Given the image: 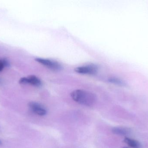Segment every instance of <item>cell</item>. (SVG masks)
I'll list each match as a JSON object with an SVG mask.
<instances>
[{
    "label": "cell",
    "instance_id": "cell-1",
    "mask_svg": "<svg viewBox=\"0 0 148 148\" xmlns=\"http://www.w3.org/2000/svg\"><path fill=\"white\" fill-rule=\"evenodd\" d=\"M71 96L75 101L87 107L94 105L97 100L95 94L83 89L74 90L71 93Z\"/></svg>",
    "mask_w": 148,
    "mask_h": 148
},
{
    "label": "cell",
    "instance_id": "cell-2",
    "mask_svg": "<svg viewBox=\"0 0 148 148\" xmlns=\"http://www.w3.org/2000/svg\"><path fill=\"white\" fill-rule=\"evenodd\" d=\"M35 61L39 63L42 64L43 66L52 70H60L62 68L61 65L59 63L55 61L49 60V59L37 58L35 59Z\"/></svg>",
    "mask_w": 148,
    "mask_h": 148
},
{
    "label": "cell",
    "instance_id": "cell-3",
    "mask_svg": "<svg viewBox=\"0 0 148 148\" xmlns=\"http://www.w3.org/2000/svg\"><path fill=\"white\" fill-rule=\"evenodd\" d=\"M98 68L94 64H89L82 67H77L75 69L77 73L83 74H94L97 72Z\"/></svg>",
    "mask_w": 148,
    "mask_h": 148
},
{
    "label": "cell",
    "instance_id": "cell-4",
    "mask_svg": "<svg viewBox=\"0 0 148 148\" xmlns=\"http://www.w3.org/2000/svg\"><path fill=\"white\" fill-rule=\"evenodd\" d=\"M21 84H30L36 87H40L42 84L41 80L34 75H30L27 77H23L19 80Z\"/></svg>",
    "mask_w": 148,
    "mask_h": 148
},
{
    "label": "cell",
    "instance_id": "cell-5",
    "mask_svg": "<svg viewBox=\"0 0 148 148\" xmlns=\"http://www.w3.org/2000/svg\"><path fill=\"white\" fill-rule=\"evenodd\" d=\"M28 105L32 112L38 115L43 116L47 114L46 109L38 103L31 102L29 103Z\"/></svg>",
    "mask_w": 148,
    "mask_h": 148
},
{
    "label": "cell",
    "instance_id": "cell-6",
    "mask_svg": "<svg viewBox=\"0 0 148 148\" xmlns=\"http://www.w3.org/2000/svg\"><path fill=\"white\" fill-rule=\"evenodd\" d=\"M124 142L131 148H140L141 147L140 142L134 139L126 138L124 139Z\"/></svg>",
    "mask_w": 148,
    "mask_h": 148
},
{
    "label": "cell",
    "instance_id": "cell-7",
    "mask_svg": "<svg viewBox=\"0 0 148 148\" xmlns=\"http://www.w3.org/2000/svg\"><path fill=\"white\" fill-rule=\"evenodd\" d=\"M112 131L113 134L121 136L127 135L129 133V130L128 129L123 127L113 128Z\"/></svg>",
    "mask_w": 148,
    "mask_h": 148
},
{
    "label": "cell",
    "instance_id": "cell-8",
    "mask_svg": "<svg viewBox=\"0 0 148 148\" xmlns=\"http://www.w3.org/2000/svg\"><path fill=\"white\" fill-rule=\"evenodd\" d=\"M109 81L113 84L119 86H126V83L120 79L116 78H110L109 79Z\"/></svg>",
    "mask_w": 148,
    "mask_h": 148
},
{
    "label": "cell",
    "instance_id": "cell-9",
    "mask_svg": "<svg viewBox=\"0 0 148 148\" xmlns=\"http://www.w3.org/2000/svg\"><path fill=\"white\" fill-rule=\"evenodd\" d=\"M9 63L5 60H0V72L4 68V67L8 66Z\"/></svg>",
    "mask_w": 148,
    "mask_h": 148
},
{
    "label": "cell",
    "instance_id": "cell-10",
    "mask_svg": "<svg viewBox=\"0 0 148 148\" xmlns=\"http://www.w3.org/2000/svg\"><path fill=\"white\" fill-rule=\"evenodd\" d=\"M123 148H131L130 147H124Z\"/></svg>",
    "mask_w": 148,
    "mask_h": 148
},
{
    "label": "cell",
    "instance_id": "cell-11",
    "mask_svg": "<svg viewBox=\"0 0 148 148\" xmlns=\"http://www.w3.org/2000/svg\"><path fill=\"white\" fill-rule=\"evenodd\" d=\"M1 141H0V145H1Z\"/></svg>",
    "mask_w": 148,
    "mask_h": 148
},
{
    "label": "cell",
    "instance_id": "cell-12",
    "mask_svg": "<svg viewBox=\"0 0 148 148\" xmlns=\"http://www.w3.org/2000/svg\"><path fill=\"white\" fill-rule=\"evenodd\" d=\"M1 83V80H0V83Z\"/></svg>",
    "mask_w": 148,
    "mask_h": 148
}]
</instances>
